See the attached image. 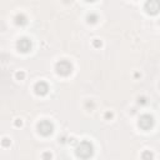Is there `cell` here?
Instances as JSON below:
<instances>
[{"mask_svg": "<svg viewBox=\"0 0 160 160\" xmlns=\"http://www.w3.org/2000/svg\"><path fill=\"white\" fill-rule=\"evenodd\" d=\"M94 153V149H93V145L90 141L88 140H84L81 141L78 147H76V150H75V154L76 156H79L81 159H88L93 155Z\"/></svg>", "mask_w": 160, "mask_h": 160, "instance_id": "1", "label": "cell"}, {"mask_svg": "<svg viewBox=\"0 0 160 160\" xmlns=\"http://www.w3.org/2000/svg\"><path fill=\"white\" fill-rule=\"evenodd\" d=\"M55 70H57V73L59 75L68 76L73 71V66L68 60H60L57 63V65H55Z\"/></svg>", "mask_w": 160, "mask_h": 160, "instance_id": "2", "label": "cell"}, {"mask_svg": "<svg viewBox=\"0 0 160 160\" xmlns=\"http://www.w3.org/2000/svg\"><path fill=\"white\" fill-rule=\"evenodd\" d=\"M38 130H39V133L41 135L48 136V135H50L54 131V125L49 120H41L38 124Z\"/></svg>", "mask_w": 160, "mask_h": 160, "instance_id": "3", "label": "cell"}, {"mask_svg": "<svg viewBox=\"0 0 160 160\" xmlns=\"http://www.w3.org/2000/svg\"><path fill=\"white\" fill-rule=\"evenodd\" d=\"M144 8L150 15H156L160 11V0H147Z\"/></svg>", "mask_w": 160, "mask_h": 160, "instance_id": "4", "label": "cell"}, {"mask_svg": "<svg viewBox=\"0 0 160 160\" xmlns=\"http://www.w3.org/2000/svg\"><path fill=\"white\" fill-rule=\"evenodd\" d=\"M153 125H154V119H153L151 115L144 114V115L140 116V119H139V127H140L143 130H149V129H151Z\"/></svg>", "mask_w": 160, "mask_h": 160, "instance_id": "5", "label": "cell"}, {"mask_svg": "<svg viewBox=\"0 0 160 160\" xmlns=\"http://www.w3.org/2000/svg\"><path fill=\"white\" fill-rule=\"evenodd\" d=\"M18 49L22 53H28L31 49V41L26 38H23L18 41Z\"/></svg>", "mask_w": 160, "mask_h": 160, "instance_id": "6", "label": "cell"}, {"mask_svg": "<svg viewBox=\"0 0 160 160\" xmlns=\"http://www.w3.org/2000/svg\"><path fill=\"white\" fill-rule=\"evenodd\" d=\"M34 90H35V93L38 95H45L48 93V90H49V86H48L46 83L44 81H39L35 84V88H34Z\"/></svg>", "mask_w": 160, "mask_h": 160, "instance_id": "7", "label": "cell"}, {"mask_svg": "<svg viewBox=\"0 0 160 160\" xmlns=\"http://www.w3.org/2000/svg\"><path fill=\"white\" fill-rule=\"evenodd\" d=\"M15 23L18 25H20V26H23V25H25L28 23V20L25 18V15H23V14H19V15L15 16Z\"/></svg>", "mask_w": 160, "mask_h": 160, "instance_id": "8", "label": "cell"}, {"mask_svg": "<svg viewBox=\"0 0 160 160\" xmlns=\"http://www.w3.org/2000/svg\"><path fill=\"white\" fill-rule=\"evenodd\" d=\"M96 22H98V15H96V14H94V13L89 14V15H88V23L94 24V23H96Z\"/></svg>", "mask_w": 160, "mask_h": 160, "instance_id": "9", "label": "cell"}, {"mask_svg": "<svg viewBox=\"0 0 160 160\" xmlns=\"http://www.w3.org/2000/svg\"><path fill=\"white\" fill-rule=\"evenodd\" d=\"M147 158H153V154H151V153H149V151L144 153V154H143V159H147Z\"/></svg>", "mask_w": 160, "mask_h": 160, "instance_id": "10", "label": "cell"}, {"mask_svg": "<svg viewBox=\"0 0 160 160\" xmlns=\"http://www.w3.org/2000/svg\"><path fill=\"white\" fill-rule=\"evenodd\" d=\"M16 78H18V79H23V78H24V73H23V71L16 73Z\"/></svg>", "mask_w": 160, "mask_h": 160, "instance_id": "11", "label": "cell"}, {"mask_svg": "<svg viewBox=\"0 0 160 160\" xmlns=\"http://www.w3.org/2000/svg\"><path fill=\"white\" fill-rule=\"evenodd\" d=\"M94 45H95V46H100L101 43H99V41H96V40H95V41H94Z\"/></svg>", "mask_w": 160, "mask_h": 160, "instance_id": "12", "label": "cell"}, {"mask_svg": "<svg viewBox=\"0 0 160 160\" xmlns=\"http://www.w3.org/2000/svg\"><path fill=\"white\" fill-rule=\"evenodd\" d=\"M44 158H51V155H50V154H45Z\"/></svg>", "mask_w": 160, "mask_h": 160, "instance_id": "13", "label": "cell"}, {"mask_svg": "<svg viewBox=\"0 0 160 160\" xmlns=\"http://www.w3.org/2000/svg\"><path fill=\"white\" fill-rule=\"evenodd\" d=\"M86 1H95V0H86Z\"/></svg>", "mask_w": 160, "mask_h": 160, "instance_id": "14", "label": "cell"}]
</instances>
